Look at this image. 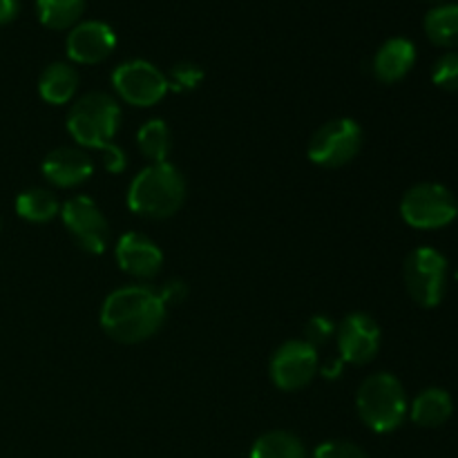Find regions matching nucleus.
Returning <instances> with one entry per match:
<instances>
[{
  "instance_id": "23",
  "label": "nucleus",
  "mask_w": 458,
  "mask_h": 458,
  "mask_svg": "<svg viewBox=\"0 0 458 458\" xmlns=\"http://www.w3.org/2000/svg\"><path fill=\"white\" fill-rule=\"evenodd\" d=\"M168 79V89H177V92H192L201 85L204 81V70L199 65L191 61H182L177 65L170 67V72L165 74Z\"/></svg>"
},
{
  "instance_id": "3",
  "label": "nucleus",
  "mask_w": 458,
  "mask_h": 458,
  "mask_svg": "<svg viewBox=\"0 0 458 458\" xmlns=\"http://www.w3.org/2000/svg\"><path fill=\"white\" fill-rule=\"evenodd\" d=\"M356 410L371 432L389 434L405 423L410 401L401 380L387 371H380L362 380L356 394Z\"/></svg>"
},
{
  "instance_id": "24",
  "label": "nucleus",
  "mask_w": 458,
  "mask_h": 458,
  "mask_svg": "<svg viewBox=\"0 0 458 458\" xmlns=\"http://www.w3.org/2000/svg\"><path fill=\"white\" fill-rule=\"evenodd\" d=\"M432 81L445 92H458V52H445L432 67Z\"/></svg>"
},
{
  "instance_id": "7",
  "label": "nucleus",
  "mask_w": 458,
  "mask_h": 458,
  "mask_svg": "<svg viewBox=\"0 0 458 458\" xmlns=\"http://www.w3.org/2000/svg\"><path fill=\"white\" fill-rule=\"evenodd\" d=\"M365 134L353 119L327 121L309 141V159L320 168H343L360 152Z\"/></svg>"
},
{
  "instance_id": "11",
  "label": "nucleus",
  "mask_w": 458,
  "mask_h": 458,
  "mask_svg": "<svg viewBox=\"0 0 458 458\" xmlns=\"http://www.w3.org/2000/svg\"><path fill=\"white\" fill-rule=\"evenodd\" d=\"M378 322L367 313H349L338 327H335V343L344 362L352 365H369L380 352Z\"/></svg>"
},
{
  "instance_id": "30",
  "label": "nucleus",
  "mask_w": 458,
  "mask_h": 458,
  "mask_svg": "<svg viewBox=\"0 0 458 458\" xmlns=\"http://www.w3.org/2000/svg\"><path fill=\"white\" fill-rule=\"evenodd\" d=\"M429 3H437V4H443V0H429Z\"/></svg>"
},
{
  "instance_id": "25",
  "label": "nucleus",
  "mask_w": 458,
  "mask_h": 458,
  "mask_svg": "<svg viewBox=\"0 0 458 458\" xmlns=\"http://www.w3.org/2000/svg\"><path fill=\"white\" fill-rule=\"evenodd\" d=\"M311 458H369L358 445L349 441H327L313 452Z\"/></svg>"
},
{
  "instance_id": "20",
  "label": "nucleus",
  "mask_w": 458,
  "mask_h": 458,
  "mask_svg": "<svg viewBox=\"0 0 458 458\" xmlns=\"http://www.w3.org/2000/svg\"><path fill=\"white\" fill-rule=\"evenodd\" d=\"M139 152L146 157L150 164H164L173 150V134L165 121L152 119L137 132Z\"/></svg>"
},
{
  "instance_id": "17",
  "label": "nucleus",
  "mask_w": 458,
  "mask_h": 458,
  "mask_svg": "<svg viewBox=\"0 0 458 458\" xmlns=\"http://www.w3.org/2000/svg\"><path fill=\"white\" fill-rule=\"evenodd\" d=\"M79 89V72L70 63H52L38 79V92L49 106H65Z\"/></svg>"
},
{
  "instance_id": "2",
  "label": "nucleus",
  "mask_w": 458,
  "mask_h": 458,
  "mask_svg": "<svg viewBox=\"0 0 458 458\" xmlns=\"http://www.w3.org/2000/svg\"><path fill=\"white\" fill-rule=\"evenodd\" d=\"M186 199V179L173 164H150L132 179L128 188V206L146 219H168Z\"/></svg>"
},
{
  "instance_id": "13",
  "label": "nucleus",
  "mask_w": 458,
  "mask_h": 458,
  "mask_svg": "<svg viewBox=\"0 0 458 458\" xmlns=\"http://www.w3.org/2000/svg\"><path fill=\"white\" fill-rule=\"evenodd\" d=\"M116 262L119 268L137 280H152L164 267V253L150 237L141 233H125L116 242Z\"/></svg>"
},
{
  "instance_id": "31",
  "label": "nucleus",
  "mask_w": 458,
  "mask_h": 458,
  "mask_svg": "<svg viewBox=\"0 0 458 458\" xmlns=\"http://www.w3.org/2000/svg\"><path fill=\"white\" fill-rule=\"evenodd\" d=\"M0 226H3V222H0Z\"/></svg>"
},
{
  "instance_id": "8",
  "label": "nucleus",
  "mask_w": 458,
  "mask_h": 458,
  "mask_svg": "<svg viewBox=\"0 0 458 458\" xmlns=\"http://www.w3.org/2000/svg\"><path fill=\"white\" fill-rule=\"evenodd\" d=\"M112 85L121 101L134 107H152L168 92V79L152 63L132 58L112 72Z\"/></svg>"
},
{
  "instance_id": "22",
  "label": "nucleus",
  "mask_w": 458,
  "mask_h": 458,
  "mask_svg": "<svg viewBox=\"0 0 458 458\" xmlns=\"http://www.w3.org/2000/svg\"><path fill=\"white\" fill-rule=\"evenodd\" d=\"M16 213L31 224H45L61 213L58 199L45 188H30L16 199Z\"/></svg>"
},
{
  "instance_id": "26",
  "label": "nucleus",
  "mask_w": 458,
  "mask_h": 458,
  "mask_svg": "<svg viewBox=\"0 0 458 458\" xmlns=\"http://www.w3.org/2000/svg\"><path fill=\"white\" fill-rule=\"evenodd\" d=\"M335 334V325L327 316H316L309 320L307 325V343L311 344L313 349L322 347L331 340V335Z\"/></svg>"
},
{
  "instance_id": "15",
  "label": "nucleus",
  "mask_w": 458,
  "mask_h": 458,
  "mask_svg": "<svg viewBox=\"0 0 458 458\" xmlns=\"http://www.w3.org/2000/svg\"><path fill=\"white\" fill-rule=\"evenodd\" d=\"M416 63V45L410 38H396L385 40L378 47L374 56V74L380 83H398L405 79L411 72Z\"/></svg>"
},
{
  "instance_id": "27",
  "label": "nucleus",
  "mask_w": 458,
  "mask_h": 458,
  "mask_svg": "<svg viewBox=\"0 0 458 458\" xmlns=\"http://www.w3.org/2000/svg\"><path fill=\"white\" fill-rule=\"evenodd\" d=\"M103 155H106V170H107V173H123V170H125V152L121 150L119 146H114V143H112V146L107 148Z\"/></svg>"
},
{
  "instance_id": "28",
  "label": "nucleus",
  "mask_w": 458,
  "mask_h": 458,
  "mask_svg": "<svg viewBox=\"0 0 458 458\" xmlns=\"http://www.w3.org/2000/svg\"><path fill=\"white\" fill-rule=\"evenodd\" d=\"M159 295L164 304H177L186 298V286H183V282H168Z\"/></svg>"
},
{
  "instance_id": "10",
  "label": "nucleus",
  "mask_w": 458,
  "mask_h": 458,
  "mask_svg": "<svg viewBox=\"0 0 458 458\" xmlns=\"http://www.w3.org/2000/svg\"><path fill=\"white\" fill-rule=\"evenodd\" d=\"M318 374V352L307 340H289L271 358V378L282 392H300Z\"/></svg>"
},
{
  "instance_id": "18",
  "label": "nucleus",
  "mask_w": 458,
  "mask_h": 458,
  "mask_svg": "<svg viewBox=\"0 0 458 458\" xmlns=\"http://www.w3.org/2000/svg\"><path fill=\"white\" fill-rule=\"evenodd\" d=\"M425 34L438 47H458V4L443 3L425 13Z\"/></svg>"
},
{
  "instance_id": "1",
  "label": "nucleus",
  "mask_w": 458,
  "mask_h": 458,
  "mask_svg": "<svg viewBox=\"0 0 458 458\" xmlns=\"http://www.w3.org/2000/svg\"><path fill=\"white\" fill-rule=\"evenodd\" d=\"M165 320V304L155 289L143 284L112 291L101 307V327L114 343L137 344L152 338Z\"/></svg>"
},
{
  "instance_id": "14",
  "label": "nucleus",
  "mask_w": 458,
  "mask_h": 458,
  "mask_svg": "<svg viewBox=\"0 0 458 458\" xmlns=\"http://www.w3.org/2000/svg\"><path fill=\"white\" fill-rule=\"evenodd\" d=\"M94 173V164L81 148L61 146L49 152L43 161V174L52 186L74 188L88 182Z\"/></svg>"
},
{
  "instance_id": "12",
  "label": "nucleus",
  "mask_w": 458,
  "mask_h": 458,
  "mask_svg": "<svg viewBox=\"0 0 458 458\" xmlns=\"http://www.w3.org/2000/svg\"><path fill=\"white\" fill-rule=\"evenodd\" d=\"M116 47V34L103 21H81L67 34V56L79 65H97Z\"/></svg>"
},
{
  "instance_id": "9",
  "label": "nucleus",
  "mask_w": 458,
  "mask_h": 458,
  "mask_svg": "<svg viewBox=\"0 0 458 458\" xmlns=\"http://www.w3.org/2000/svg\"><path fill=\"white\" fill-rule=\"evenodd\" d=\"M58 215H61L70 235L79 244V249H83L85 253L101 255L107 249L110 226H107V219L103 217L101 208L89 197H72L61 206Z\"/></svg>"
},
{
  "instance_id": "19",
  "label": "nucleus",
  "mask_w": 458,
  "mask_h": 458,
  "mask_svg": "<svg viewBox=\"0 0 458 458\" xmlns=\"http://www.w3.org/2000/svg\"><path fill=\"white\" fill-rule=\"evenodd\" d=\"M250 458H307V447L295 434L273 429L253 443Z\"/></svg>"
},
{
  "instance_id": "16",
  "label": "nucleus",
  "mask_w": 458,
  "mask_h": 458,
  "mask_svg": "<svg viewBox=\"0 0 458 458\" xmlns=\"http://www.w3.org/2000/svg\"><path fill=\"white\" fill-rule=\"evenodd\" d=\"M454 414V401L441 387H428L411 401L410 416L419 428H441Z\"/></svg>"
},
{
  "instance_id": "4",
  "label": "nucleus",
  "mask_w": 458,
  "mask_h": 458,
  "mask_svg": "<svg viewBox=\"0 0 458 458\" xmlns=\"http://www.w3.org/2000/svg\"><path fill=\"white\" fill-rule=\"evenodd\" d=\"M121 125V107L106 92H88L72 106L67 114V132L79 146L106 152Z\"/></svg>"
},
{
  "instance_id": "21",
  "label": "nucleus",
  "mask_w": 458,
  "mask_h": 458,
  "mask_svg": "<svg viewBox=\"0 0 458 458\" xmlns=\"http://www.w3.org/2000/svg\"><path fill=\"white\" fill-rule=\"evenodd\" d=\"M40 22L49 30H72L85 12V0H36Z\"/></svg>"
},
{
  "instance_id": "6",
  "label": "nucleus",
  "mask_w": 458,
  "mask_h": 458,
  "mask_svg": "<svg viewBox=\"0 0 458 458\" xmlns=\"http://www.w3.org/2000/svg\"><path fill=\"white\" fill-rule=\"evenodd\" d=\"M401 217L419 231H438L458 217V199L443 183H416L403 195Z\"/></svg>"
},
{
  "instance_id": "5",
  "label": "nucleus",
  "mask_w": 458,
  "mask_h": 458,
  "mask_svg": "<svg viewBox=\"0 0 458 458\" xmlns=\"http://www.w3.org/2000/svg\"><path fill=\"white\" fill-rule=\"evenodd\" d=\"M447 258L432 246H419L411 250L403 268L407 293L423 309H434L443 302L447 293Z\"/></svg>"
},
{
  "instance_id": "29",
  "label": "nucleus",
  "mask_w": 458,
  "mask_h": 458,
  "mask_svg": "<svg viewBox=\"0 0 458 458\" xmlns=\"http://www.w3.org/2000/svg\"><path fill=\"white\" fill-rule=\"evenodd\" d=\"M18 12H21V0H0V25L16 21Z\"/></svg>"
}]
</instances>
